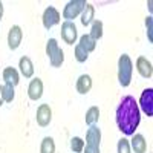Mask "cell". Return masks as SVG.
Segmentation results:
<instances>
[{"mask_svg":"<svg viewBox=\"0 0 153 153\" xmlns=\"http://www.w3.org/2000/svg\"><path fill=\"white\" fill-rule=\"evenodd\" d=\"M132 72H133V65L130 57L127 54H123L118 60V80L123 87H127L132 83Z\"/></svg>","mask_w":153,"mask_h":153,"instance_id":"2","label":"cell"},{"mask_svg":"<svg viewBox=\"0 0 153 153\" xmlns=\"http://www.w3.org/2000/svg\"><path fill=\"white\" fill-rule=\"evenodd\" d=\"M3 80H5V84H9L12 87H16L19 84V81H20L19 72L14 68H5V71H3Z\"/></svg>","mask_w":153,"mask_h":153,"instance_id":"13","label":"cell"},{"mask_svg":"<svg viewBox=\"0 0 153 153\" xmlns=\"http://www.w3.org/2000/svg\"><path fill=\"white\" fill-rule=\"evenodd\" d=\"M115 120H117L118 129L124 135H127V136L135 135L136 127L139 126V121H141V113H139L138 103L135 101L133 97L127 95L121 100L120 106L117 107Z\"/></svg>","mask_w":153,"mask_h":153,"instance_id":"1","label":"cell"},{"mask_svg":"<svg viewBox=\"0 0 153 153\" xmlns=\"http://www.w3.org/2000/svg\"><path fill=\"white\" fill-rule=\"evenodd\" d=\"M40 153H55V143L51 136H46L42 141Z\"/></svg>","mask_w":153,"mask_h":153,"instance_id":"20","label":"cell"},{"mask_svg":"<svg viewBox=\"0 0 153 153\" xmlns=\"http://www.w3.org/2000/svg\"><path fill=\"white\" fill-rule=\"evenodd\" d=\"M71 149H72L74 153L83 152V150H84V141H83L81 138H78V136L72 138V139H71Z\"/></svg>","mask_w":153,"mask_h":153,"instance_id":"23","label":"cell"},{"mask_svg":"<svg viewBox=\"0 0 153 153\" xmlns=\"http://www.w3.org/2000/svg\"><path fill=\"white\" fill-rule=\"evenodd\" d=\"M28 95L32 101H37L40 100L42 95H43V81L40 78H34L31 83H29V87H28Z\"/></svg>","mask_w":153,"mask_h":153,"instance_id":"10","label":"cell"},{"mask_svg":"<svg viewBox=\"0 0 153 153\" xmlns=\"http://www.w3.org/2000/svg\"><path fill=\"white\" fill-rule=\"evenodd\" d=\"M58 43H57V40L55 38H51V40H48V43H46V54H48V57L49 58H52L57 52H58Z\"/></svg>","mask_w":153,"mask_h":153,"instance_id":"21","label":"cell"},{"mask_svg":"<svg viewBox=\"0 0 153 153\" xmlns=\"http://www.w3.org/2000/svg\"><path fill=\"white\" fill-rule=\"evenodd\" d=\"M94 14H95V9L91 3H86L84 9H83V16H81V23L83 26H87L94 22Z\"/></svg>","mask_w":153,"mask_h":153,"instance_id":"16","label":"cell"},{"mask_svg":"<svg viewBox=\"0 0 153 153\" xmlns=\"http://www.w3.org/2000/svg\"><path fill=\"white\" fill-rule=\"evenodd\" d=\"M84 51H86V52L89 54V52H92V51H95V48H97V42H94L92 40V38L91 37H89V35H81V38H80V43H78Z\"/></svg>","mask_w":153,"mask_h":153,"instance_id":"18","label":"cell"},{"mask_svg":"<svg viewBox=\"0 0 153 153\" xmlns=\"http://www.w3.org/2000/svg\"><path fill=\"white\" fill-rule=\"evenodd\" d=\"M100 143H101V130L97 126H91V129L86 133V144L100 147Z\"/></svg>","mask_w":153,"mask_h":153,"instance_id":"11","label":"cell"},{"mask_svg":"<svg viewBox=\"0 0 153 153\" xmlns=\"http://www.w3.org/2000/svg\"><path fill=\"white\" fill-rule=\"evenodd\" d=\"M2 17H3V3L0 2V20H2Z\"/></svg>","mask_w":153,"mask_h":153,"instance_id":"28","label":"cell"},{"mask_svg":"<svg viewBox=\"0 0 153 153\" xmlns=\"http://www.w3.org/2000/svg\"><path fill=\"white\" fill-rule=\"evenodd\" d=\"M130 146L135 150V153H146L147 152V141H146V138L143 135H139V133L133 135Z\"/></svg>","mask_w":153,"mask_h":153,"instance_id":"15","label":"cell"},{"mask_svg":"<svg viewBox=\"0 0 153 153\" xmlns=\"http://www.w3.org/2000/svg\"><path fill=\"white\" fill-rule=\"evenodd\" d=\"M3 104V97H2V86H0V106Z\"/></svg>","mask_w":153,"mask_h":153,"instance_id":"29","label":"cell"},{"mask_svg":"<svg viewBox=\"0 0 153 153\" xmlns=\"http://www.w3.org/2000/svg\"><path fill=\"white\" fill-rule=\"evenodd\" d=\"M146 26H147L149 42H153V19H152V16H149V17L146 19Z\"/></svg>","mask_w":153,"mask_h":153,"instance_id":"26","label":"cell"},{"mask_svg":"<svg viewBox=\"0 0 153 153\" xmlns=\"http://www.w3.org/2000/svg\"><path fill=\"white\" fill-rule=\"evenodd\" d=\"M75 58H76V61H80V63H84V61L89 58V54L86 52V51H84L80 45L75 46Z\"/></svg>","mask_w":153,"mask_h":153,"instance_id":"24","label":"cell"},{"mask_svg":"<svg viewBox=\"0 0 153 153\" xmlns=\"http://www.w3.org/2000/svg\"><path fill=\"white\" fill-rule=\"evenodd\" d=\"M61 38L68 45H74L76 42V26L72 22H65L61 25Z\"/></svg>","mask_w":153,"mask_h":153,"instance_id":"6","label":"cell"},{"mask_svg":"<svg viewBox=\"0 0 153 153\" xmlns=\"http://www.w3.org/2000/svg\"><path fill=\"white\" fill-rule=\"evenodd\" d=\"M22 38H23L22 28L17 26V25H14V26L9 29V32H8V46H9V49L16 51L20 46V43H22Z\"/></svg>","mask_w":153,"mask_h":153,"instance_id":"8","label":"cell"},{"mask_svg":"<svg viewBox=\"0 0 153 153\" xmlns=\"http://www.w3.org/2000/svg\"><path fill=\"white\" fill-rule=\"evenodd\" d=\"M92 89V78L89 75H81L78 80H76V91L81 95H86L87 92H91Z\"/></svg>","mask_w":153,"mask_h":153,"instance_id":"14","label":"cell"},{"mask_svg":"<svg viewBox=\"0 0 153 153\" xmlns=\"http://www.w3.org/2000/svg\"><path fill=\"white\" fill-rule=\"evenodd\" d=\"M136 71L139 72L141 76H144V78H152V75H153L152 63L146 57H138V60H136Z\"/></svg>","mask_w":153,"mask_h":153,"instance_id":"9","label":"cell"},{"mask_svg":"<svg viewBox=\"0 0 153 153\" xmlns=\"http://www.w3.org/2000/svg\"><path fill=\"white\" fill-rule=\"evenodd\" d=\"M139 106L147 117H153V89L149 87L143 91L141 98H139Z\"/></svg>","mask_w":153,"mask_h":153,"instance_id":"4","label":"cell"},{"mask_svg":"<svg viewBox=\"0 0 153 153\" xmlns=\"http://www.w3.org/2000/svg\"><path fill=\"white\" fill-rule=\"evenodd\" d=\"M52 121V110H51L49 104H40L37 109V123L40 127H46Z\"/></svg>","mask_w":153,"mask_h":153,"instance_id":"7","label":"cell"},{"mask_svg":"<svg viewBox=\"0 0 153 153\" xmlns=\"http://www.w3.org/2000/svg\"><path fill=\"white\" fill-rule=\"evenodd\" d=\"M98 118H100V109L97 106H92L91 109L86 112V117H84L86 124H89V126H94L98 121Z\"/></svg>","mask_w":153,"mask_h":153,"instance_id":"19","label":"cell"},{"mask_svg":"<svg viewBox=\"0 0 153 153\" xmlns=\"http://www.w3.org/2000/svg\"><path fill=\"white\" fill-rule=\"evenodd\" d=\"M117 150H118V153H130V143H129V139L121 138L118 141Z\"/></svg>","mask_w":153,"mask_h":153,"instance_id":"25","label":"cell"},{"mask_svg":"<svg viewBox=\"0 0 153 153\" xmlns=\"http://www.w3.org/2000/svg\"><path fill=\"white\" fill-rule=\"evenodd\" d=\"M2 97H3V101H6V103H11V101L14 100V97H16L14 87L9 86V84L2 86Z\"/></svg>","mask_w":153,"mask_h":153,"instance_id":"22","label":"cell"},{"mask_svg":"<svg viewBox=\"0 0 153 153\" xmlns=\"http://www.w3.org/2000/svg\"><path fill=\"white\" fill-rule=\"evenodd\" d=\"M84 153H100V147L87 146V144H86V150H84Z\"/></svg>","mask_w":153,"mask_h":153,"instance_id":"27","label":"cell"},{"mask_svg":"<svg viewBox=\"0 0 153 153\" xmlns=\"http://www.w3.org/2000/svg\"><path fill=\"white\" fill-rule=\"evenodd\" d=\"M89 37H91L94 42L100 40V38L103 37V22L101 20H94L92 22V29H91Z\"/></svg>","mask_w":153,"mask_h":153,"instance_id":"17","label":"cell"},{"mask_svg":"<svg viewBox=\"0 0 153 153\" xmlns=\"http://www.w3.org/2000/svg\"><path fill=\"white\" fill-rule=\"evenodd\" d=\"M19 68H20V72H22V75L25 76V78H31V76L34 75V65H32L31 58H28V57L20 58Z\"/></svg>","mask_w":153,"mask_h":153,"instance_id":"12","label":"cell"},{"mask_svg":"<svg viewBox=\"0 0 153 153\" xmlns=\"http://www.w3.org/2000/svg\"><path fill=\"white\" fill-rule=\"evenodd\" d=\"M86 6V0H72L65 6L63 11V19H66V22H71L72 19H75L76 16H80L83 9Z\"/></svg>","mask_w":153,"mask_h":153,"instance_id":"3","label":"cell"},{"mask_svg":"<svg viewBox=\"0 0 153 153\" xmlns=\"http://www.w3.org/2000/svg\"><path fill=\"white\" fill-rule=\"evenodd\" d=\"M60 19H61V17H60V12H58L54 6H49V8L45 9L43 17H42L43 26H45L46 29H51L52 26H55V25L60 23Z\"/></svg>","mask_w":153,"mask_h":153,"instance_id":"5","label":"cell"}]
</instances>
